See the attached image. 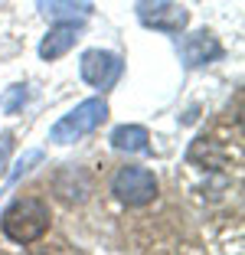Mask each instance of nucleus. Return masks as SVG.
<instances>
[{
  "label": "nucleus",
  "instance_id": "nucleus-6",
  "mask_svg": "<svg viewBox=\"0 0 245 255\" xmlns=\"http://www.w3.org/2000/svg\"><path fill=\"white\" fill-rule=\"evenodd\" d=\"M219 56H223V46H219V39H216L209 30L190 33V36L180 39V59H183V66H186V69L206 66V62L219 59Z\"/></svg>",
  "mask_w": 245,
  "mask_h": 255
},
{
  "label": "nucleus",
  "instance_id": "nucleus-2",
  "mask_svg": "<svg viewBox=\"0 0 245 255\" xmlns=\"http://www.w3.org/2000/svg\"><path fill=\"white\" fill-rule=\"evenodd\" d=\"M108 118V102L105 98H85L82 105H75L69 115H62L49 131V141L52 144H72L79 137L92 134L102 121Z\"/></svg>",
  "mask_w": 245,
  "mask_h": 255
},
{
  "label": "nucleus",
  "instance_id": "nucleus-5",
  "mask_svg": "<svg viewBox=\"0 0 245 255\" xmlns=\"http://www.w3.org/2000/svg\"><path fill=\"white\" fill-rule=\"evenodd\" d=\"M121 69H124V62H121L118 53H108V49H89V53H82V62H79V72L82 79L92 85V89H112L115 82H118Z\"/></svg>",
  "mask_w": 245,
  "mask_h": 255
},
{
  "label": "nucleus",
  "instance_id": "nucleus-8",
  "mask_svg": "<svg viewBox=\"0 0 245 255\" xmlns=\"http://www.w3.org/2000/svg\"><path fill=\"white\" fill-rule=\"evenodd\" d=\"M79 33H82V20H59V23H52L49 33L43 36V43H39V59L52 62V59H59V56H66L69 49L75 46Z\"/></svg>",
  "mask_w": 245,
  "mask_h": 255
},
{
  "label": "nucleus",
  "instance_id": "nucleus-12",
  "mask_svg": "<svg viewBox=\"0 0 245 255\" xmlns=\"http://www.w3.org/2000/svg\"><path fill=\"white\" fill-rule=\"evenodd\" d=\"M26 102H30L26 85H10V92L3 95V102H0V105H3V112H7V115H16L23 105H26Z\"/></svg>",
  "mask_w": 245,
  "mask_h": 255
},
{
  "label": "nucleus",
  "instance_id": "nucleus-13",
  "mask_svg": "<svg viewBox=\"0 0 245 255\" xmlns=\"http://www.w3.org/2000/svg\"><path fill=\"white\" fill-rule=\"evenodd\" d=\"M10 150H13V134H0V173H3V167H7V160H10Z\"/></svg>",
  "mask_w": 245,
  "mask_h": 255
},
{
  "label": "nucleus",
  "instance_id": "nucleus-11",
  "mask_svg": "<svg viewBox=\"0 0 245 255\" xmlns=\"http://www.w3.org/2000/svg\"><path fill=\"white\" fill-rule=\"evenodd\" d=\"M112 147L127 154H147L150 150V131L141 125H118L112 131Z\"/></svg>",
  "mask_w": 245,
  "mask_h": 255
},
{
  "label": "nucleus",
  "instance_id": "nucleus-3",
  "mask_svg": "<svg viewBox=\"0 0 245 255\" xmlns=\"http://www.w3.org/2000/svg\"><path fill=\"white\" fill-rule=\"evenodd\" d=\"M157 190H160V183H157L154 170H147V167L124 164V167H118L115 177H112V193H115V200L124 203V206H147L157 196Z\"/></svg>",
  "mask_w": 245,
  "mask_h": 255
},
{
  "label": "nucleus",
  "instance_id": "nucleus-7",
  "mask_svg": "<svg viewBox=\"0 0 245 255\" xmlns=\"http://www.w3.org/2000/svg\"><path fill=\"white\" fill-rule=\"evenodd\" d=\"M92 173L85 170V167H62L56 177H52V190H56V196H59L62 203H85L92 193Z\"/></svg>",
  "mask_w": 245,
  "mask_h": 255
},
{
  "label": "nucleus",
  "instance_id": "nucleus-10",
  "mask_svg": "<svg viewBox=\"0 0 245 255\" xmlns=\"http://www.w3.org/2000/svg\"><path fill=\"white\" fill-rule=\"evenodd\" d=\"M39 13L46 20L59 23V20H85L92 13V0H36Z\"/></svg>",
  "mask_w": 245,
  "mask_h": 255
},
{
  "label": "nucleus",
  "instance_id": "nucleus-4",
  "mask_svg": "<svg viewBox=\"0 0 245 255\" xmlns=\"http://www.w3.org/2000/svg\"><path fill=\"white\" fill-rule=\"evenodd\" d=\"M134 10H137V20H141L147 30L183 33L186 23H190L186 7H183V3H177V0H137Z\"/></svg>",
  "mask_w": 245,
  "mask_h": 255
},
{
  "label": "nucleus",
  "instance_id": "nucleus-9",
  "mask_svg": "<svg viewBox=\"0 0 245 255\" xmlns=\"http://www.w3.org/2000/svg\"><path fill=\"white\" fill-rule=\"evenodd\" d=\"M190 164H200L203 170H226L229 167V147H223L216 137L203 134L190 147Z\"/></svg>",
  "mask_w": 245,
  "mask_h": 255
},
{
  "label": "nucleus",
  "instance_id": "nucleus-1",
  "mask_svg": "<svg viewBox=\"0 0 245 255\" xmlns=\"http://www.w3.org/2000/svg\"><path fill=\"white\" fill-rule=\"evenodd\" d=\"M49 223H52L49 206L39 196H16L7 210H3V216H0L3 236L10 242H16V246H30V242L43 239L49 233Z\"/></svg>",
  "mask_w": 245,
  "mask_h": 255
}]
</instances>
